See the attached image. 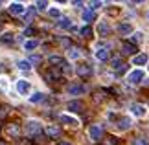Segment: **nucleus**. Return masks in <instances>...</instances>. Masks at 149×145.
Wrapping results in <instances>:
<instances>
[{"label": "nucleus", "instance_id": "obj_8", "mask_svg": "<svg viewBox=\"0 0 149 145\" xmlns=\"http://www.w3.org/2000/svg\"><path fill=\"white\" fill-rule=\"evenodd\" d=\"M88 138L92 142H100L101 138H103V129L100 125H90L88 127Z\"/></svg>", "mask_w": 149, "mask_h": 145}, {"label": "nucleus", "instance_id": "obj_19", "mask_svg": "<svg viewBox=\"0 0 149 145\" xmlns=\"http://www.w3.org/2000/svg\"><path fill=\"white\" fill-rule=\"evenodd\" d=\"M122 53L123 55H136V46L133 44V42H123L122 44Z\"/></svg>", "mask_w": 149, "mask_h": 145}, {"label": "nucleus", "instance_id": "obj_41", "mask_svg": "<svg viewBox=\"0 0 149 145\" xmlns=\"http://www.w3.org/2000/svg\"><path fill=\"white\" fill-rule=\"evenodd\" d=\"M147 20H149V11H147Z\"/></svg>", "mask_w": 149, "mask_h": 145}, {"label": "nucleus", "instance_id": "obj_24", "mask_svg": "<svg viewBox=\"0 0 149 145\" xmlns=\"http://www.w3.org/2000/svg\"><path fill=\"white\" fill-rule=\"evenodd\" d=\"M48 62L55 68V66H63V65H65V59H63L61 55H50L48 57Z\"/></svg>", "mask_w": 149, "mask_h": 145}, {"label": "nucleus", "instance_id": "obj_30", "mask_svg": "<svg viewBox=\"0 0 149 145\" xmlns=\"http://www.w3.org/2000/svg\"><path fill=\"white\" fill-rule=\"evenodd\" d=\"M81 19L88 24V22H92V20H94V13H92L90 9H85V11H83V15H81Z\"/></svg>", "mask_w": 149, "mask_h": 145}, {"label": "nucleus", "instance_id": "obj_2", "mask_svg": "<svg viewBox=\"0 0 149 145\" xmlns=\"http://www.w3.org/2000/svg\"><path fill=\"white\" fill-rule=\"evenodd\" d=\"M31 88H33L31 83H30V81H26V79H19L15 83V92L19 96H30L31 94Z\"/></svg>", "mask_w": 149, "mask_h": 145}, {"label": "nucleus", "instance_id": "obj_21", "mask_svg": "<svg viewBox=\"0 0 149 145\" xmlns=\"http://www.w3.org/2000/svg\"><path fill=\"white\" fill-rule=\"evenodd\" d=\"M55 26L59 28V30H70V28H72V20L68 19V17H61V19L55 22Z\"/></svg>", "mask_w": 149, "mask_h": 145}, {"label": "nucleus", "instance_id": "obj_12", "mask_svg": "<svg viewBox=\"0 0 149 145\" xmlns=\"http://www.w3.org/2000/svg\"><path fill=\"white\" fill-rule=\"evenodd\" d=\"M39 44H41V40H39V39H28V40H24L22 48H24L26 51H35L39 48Z\"/></svg>", "mask_w": 149, "mask_h": 145}, {"label": "nucleus", "instance_id": "obj_16", "mask_svg": "<svg viewBox=\"0 0 149 145\" xmlns=\"http://www.w3.org/2000/svg\"><path fill=\"white\" fill-rule=\"evenodd\" d=\"M147 61H149V55L147 53H136L133 57V65L134 66H144V65H147Z\"/></svg>", "mask_w": 149, "mask_h": 145}, {"label": "nucleus", "instance_id": "obj_26", "mask_svg": "<svg viewBox=\"0 0 149 145\" xmlns=\"http://www.w3.org/2000/svg\"><path fill=\"white\" fill-rule=\"evenodd\" d=\"M68 110L70 112H79V110H83V103L81 101H70L68 103Z\"/></svg>", "mask_w": 149, "mask_h": 145}, {"label": "nucleus", "instance_id": "obj_40", "mask_svg": "<svg viewBox=\"0 0 149 145\" xmlns=\"http://www.w3.org/2000/svg\"><path fill=\"white\" fill-rule=\"evenodd\" d=\"M2 6H4V2H0V8H2Z\"/></svg>", "mask_w": 149, "mask_h": 145}, {"label": "nucleus", "instance_id": "obj_36", "mask_svg": "<svg viewBox=\"0 0 149 145\" xmlns=\"http://www.w3.org/2000/svg\"><path fill=\"white\" fill-rule=\"evenodd\" d=\"M31 62V66H33V62H35V65H39V62H41V55H31V59H28Z\"/></svg>", "mask_w": 149, "mask_h": 145}, {"label": "nucleus", "instance_id": "obj_34", "mask_svg": "<svg viewBox=\"0 0 149 145\" xmlns=\"http://www.w3.org/2000/svg\"><path fill=\"white\" fill-rule=\"evenodd\" d=\"M101 6H103V2H90V4H88V9L94 13V11H96V9H100Z\"/></svg>", "mask_w": 149, "mask_h": 145}, {"label": "nucleus", "instance_id": "obj_18", "mask_svg": "<svg viewBox=\"0 0 149 145\" xmlns=\"http://www.w3.org/2000/svg\"><path fill=\"white\" fill-rule=\"evenodd\" d=\"M6 134H8L9 138H19L20 136V129H19V125L17 123H11L6 127Z\"/></svg>", "mask_w": 149, "mask_h": 145}, {"label": "nucleus", "instance_id": "obj_42", "mask_svg": "<svg viewBox=\"0 0 149 145\" xmlns=\"http://www.w3.org/2000/svg\"><path fill=\"white\" fill-rule=\"evenodd\" d=\"M147 105H149V101H147Z\"/></svg>", "mask_w": 149, "mask_h": 145}, {"label": "nucleus", "instance_id": "obj_31", "mask_svg": "<svg viewBox=\"0 0 149 145\" xmlns=\"http://www.w3.org/2000/svg\"><path fill=\"white\" fill-rule=\"evenodd\" d=\"M48 15L52 17V19H57V20H59L61 19V9H57V8H48Z\"/></svg>", "mask_w": 149, "mask_h": 145}, {"label": "nucleus", "instance_id": "obj_13", "mask_svg": "<svg viewBox=\"0 0 149 145\" xmlns=\"http://www.w3.org/2000/svg\"><path fill=\"white\" fill-rule=\"evenodd\" d=\"M61 121L68 127H79V119L70 116V114H61Z\"/></svg>", "mask_w": 149, "mask_h": 145}, {"label": "nucleus", "instance_id": "obj_39", "mask_svg": "<svg viewBox=\"0 0 149 145\" xmlns=\"http://www.w3.org/2000/svg\"><path fill=\"white\" fill-rule=\"evenodd\" d=\"M144 83H146V85H149V79H144Z\"/></svg>", "mask_w": 149, "mask_h": 145}, {"label": "nucleus", "instance_id": "obj_3", "mask_svg": "<svg viewBox=\"0 0 149 145\" xmlns=\"http://www.w3.org/2000/svg\"><path fill=\"white\" fill-rule=\"evenodd\" d=\"M41 130H42V125L39 119H28L26 121V134L28 136H37V134H41Z\"/></svg>", "mask_w": 149, "mask_h": 145}, {"label": "nucleus", "instance_id": "obj_6", "mask_svg": "<svg viewBox=\"0 0 149 145\" xmlns=\"http://www.w3.org/2000/svg\"><path fill=\"white\" fill-rule=\"evenodd\" d=\"M8 11H9L13 17H20V15L26 13V6L22 4V2H11V4L8 6Z\"/></svg>", "mask_w": 149, "mask_h": 145}, {"label": "nucleus", "instance_id": "obj_1", "mask_svg": "<svg viewBox=\"0 0 149 145\" xmlns=\"http://www.w3.org/2000/svg\"><path fill=\"white\" fill-rule=\"evenodd\" d=\"M109 118H111V119H116V127H118V130H129V129H131V125H133L131 118H127V116H122V118H118L116 114L109 112Z\"/></svg>", "mask_w": 149, "mask_h": 145}, {"label": "nucleus", "instance_id": "obj_7", "mask_svg": "<svg viewBox=\"0 0 149 145\" xmlns=\"http://www.w3.org/2000/svg\"><path fill=\"white\" fill-rule=\"evenodd\" d=\"M92 66L88 65V62H81V65H77L76 66V74L79 75V77H90L92 75Z\"/></svg>", "mask_w": 149, "mask_h": 145}, {"label": "nucleus", "instance_id": "obj_32", "mask_svg": "<svg viewBox=\"0 0 149 145\" xmlns=\"http://www.w3.org/2000/svg\"><path fill=\"white\" fill-rule=\"evenodd\" d=\"M81 37L83 39H90V37H92V28H90V26H83L81 28Z\"/></svg>", "mask_w": 149, "mask_h": 145}, {"label": "nucleus", "instance_id": "obj_15", "mask_svg": "<svg viewBox=\"0 0 149 145\" xmlns=\"http://www.w3.org/2000/svg\"><path fill=\"white\" fill-rule=\"evenodd\" d=\"M15 66H17V70H20V72H30L31 70V62L28 59H17Z\"/></svg>", "mask_w": 149, "mask_h": 145}, {"label": "nucleus", "instance_id": "obj_10", "mask_svg": "<svg viewBox=\"0 0 149 145\" xmlns=\"http://www.w3.org/2000/svg\"><path fill=\"white\" fill-rule=\"evenodd\" d=\"M0 44L4 46H13L15 44V33L13 31H4L0 35Z\"/></svg>", "mask_w": 149, "mask_h": 145}, {"label": "nucleus", "instance_id": "obj_28", "mask_svg": "<svg viewBox=\"0 0 149 145\" xmlns=\"http://www.w3.org/2000/svg\"><path fill=\"white\" fill-rule=\"evenodd\" d=\"M33 6H35V11H48V2H46V0H39V2H35V4H33Z\"/></svg>", "mask_w": 149, "mask_h": 145}, {"label": "nucleus", "instance_id": "obj_38", "mask_svg": "<svg viewBox=\"0 0 149 145\" xmlns=\"http://www.w3.org/2000/svg\"><path fill=\"white\" fill-rule=\"evenodd\" d=\"M4 72V65H2V62H0V74H2Z\"/></svg>", "mask_w": 149, "mask_h": 145}, {"label": "nucleus", "instance_id": "obj_9", "mask_svg": "<svg viewBox=\"0 0 149 145\" xmlns=\"http://www.w3.org/2000/svg\"><path fill=\"white\" fill-rule=\"evenodd\" d=\"M96 31H98L100 37H109L111 35V24H109L107 20H100L98 28H96Z\"/></svg>", "mask_w": 149, "mask_h": 145}, {"label": "nucleus", "instance_id": "obj_4", "mask_svg": "<svg viewBox=\"0 0 149 145\" xmlns=\"http://www.w3.org/2000/svg\"><path fill=\"white\" fill-rule=\"evenodd\" d=\"M66 94L68 96H74V97L83 96V94H87V86H85L83 83H70V85L66 86Z\"/></svg>", "mask_w": 149, "mask_h": 145}, {"label": "nucleus", "instance_id": "obj_33", "mask_svg": "<svg viewBox=\"0 0 149 145\" xmlns=\"http://www.w3.org/2000/svg\"><path fill=\"white\" fill-rule=\"evenodd\" d=\"M133 145H149V140L144 136H138V138H134L133 140Z\"/></svg>", "mask_w": 149, "mask_h": 145}, {"label": "nucleus", "instance_id": "obj_5", "mask_svg": "<svg viewBox=\"0 0 149 145\" xmlns=\"http://www.w3.org/2000/svg\"><path fill=\"white\" fill-rule=\"evenodd\" d=\"M144 79H146L144 70H140V68H136V70L127 74V83L129 85H140V83H144Z\"/></svg>", "mask_w": 149, "mask_h": 145}, {"label": "nucleus", "instance_id": "obj_25", "mask_svg": "<svg viewBox=\"0 0 149 145\" xmlns=\"http://www.w3.org/2000/svg\"><path fill=\"white\" fill-rule=\"evenodd\" d=\"M81 55H83V51L79 50V48H68V57H70L72 61H76V59H81Z\"/></svg>", "mask_w": 149, "mask_h": 145}, {"label": "nucleus", "instance_id": "obj_35", "mask_svg": "<svg viewBox=\"0 0 149 145\" xmlns=\"http://www.w3.org/2000/svg\"><path fill=\"white\" fill-rule=\"evenodd\" d=\"M133 40H134V42H140V40H144V33H142V31L133 33Z\"/></svg>", "mask_w": 149, "mask_h": 145}, {"label": "nucleus", "instance_id": "obj_17", "mask_svg": "<svg viewBox=\"0 0 149 145\" xmlns=\"http://www.w3.org/2000/svg\"><path fill=\"white\" fill-rule=\"evenodd\" d=\"M94 57L98 61H101V62H105V61H109V57H111V53H109V50L107 48H98L94 51Z\"/></svg>", "mask_w": 149, "mask_h": 145}, {"label": "nucleus", "instance_id": "obj_29", "mask_svg": "<svg viewBox=\"0 0 149 145\" xmlns=\"http://www.w3.org/2000/svg\"><path fill=\"white\" fill-rule=\"evenodd\" d=\"M33 17H35V8L31 6V8L28 9V13H24V22H26V24H30V22L33 20Z\"/></svg>", "mask_w": 149, "mask_h": 145}, {"label": "nucleus", "instance_id": "obj_37", "mask_svg": "<svg viewBox=\"0 0 149 145\" xmlns=\"http://www.w3.org/2000/svg\"><path fill=\"white\" fill-rule=\"evenodd\" d=\"M55 145H72V143H70V142H57Z\"/></svg>", "mask_w": 149, "mask_h": 145}, {"label": "nucleus", "instance_id": "obj_22", "mask_svg": "<svg viewBox=\"0 0 149 145\" xmlns=\"http://www.w3.org/2000/svg\"><path fill=\"white\" fill-rule=\"evenodd\" d=\"M44 99H46V94H42V92H35V94L30 96V103H33V105H39Z\"/></svg>", "mask_w": 149, "mask_h": 145}, {"label": "nucleus", "instance_id": "obj_23", "mask_svg": "<svg viewBox=\"0 0 149 145\" xmlns=\"http://www.w3.org/2000/svg\"><path fill=\"white\" fill-rule=\"evenodd\" d=\"M59 134H61V129L57 125H48L46 127V136L48 138H57Z\"/></svg>", "mask_w": 149, "mask_h": 145}, {"label": "nucleus", "instance_id": "obj_20", "mask_svg": "<svg viewBox=\"0 0 149 145\" xmlns=\"http://www.w3.org/2000/svg\"><path fill=\"white\" fill-rule=\"evenodd\" d=\"M131 112L134 116H138V118H144L146 116V107L140 105V103H133V105H131Z\"/></svg>", "mask_w": 149, "mask_h": 145}, {"label": "nucleus", "instance_id": "obj_27", "mask_svg": "<svg viewBox=\"0 0 149 145\" xmlns=\"http://www.w3.org/2000/svg\"><path fill=\"white\" fill-rule=\"evenodd\" d=\"M59 77H61V74L57 72L55 68H52L50 72H46V81H57Z\"/></svg>", "mask_w": 149, "mask_h": 145}, {"label": "nucleus", "instance_id": "obj_14", "mask_svg": "<svg viewBox=\"0 0 149 145\" xmlns=\"http://www.w3.org/2000/svg\"><path fill=\"white\" fill-rule=\"evenodd\" d=\"M118 33L122 37H127V35H131V33H133V26L129 24V22H122V24H118Z\"/></svg>", "mask_w": 149, "mask_h": 145}, {"label": "nucleus", "instance_id": "obj_11", "mask_svg": "<svg viewBox=\"0 0 149 145\" xmlns=\"http://www.w3.org/2000/svg\"><path fill=\"white\" fill-rule=\"evenodd\" d=\"M112 70L118 72V74H123L125 70H127V65H125L120 57H114V59H112Z\"/></svg>", "mask_w": 149, "mask_h": 145}]
</instances>
